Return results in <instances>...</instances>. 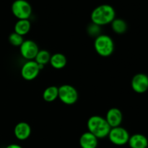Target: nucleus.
Wrapping results in <instances>:
<instances>
[{
	"label": "nucleus",
	"instance_id": "f257e3e1",
	"mask_svg": "<svg viewBox=\"0 0 148 148\" xmlns=\"http://www.w3.org/2000/svg\"><path fill=\"white\" fill-rule=\"evenodd\" d=\"M90 18L92 23L97 26H106L116 18V11L110 4H101L92 10Z\"/></svg>",
	"mask_w": 148,
	"mask_h": 148
},
{
	"label": "nucleus",
	"instance_id": "f03ea898",
	"mask_svg": "<svg viewBox=\"0 0 148 148\" xmlns=\"http://www.w3.org/2000/svg\"><path fill=\"white\" fill-rule=\"evenodd\" d=\"M88 131L95 135L98 139L107 137L111 130V126L108 125L105 118L95 115L89 118L87 122Z\"/></svg>",
	"mask_w": 148,
	"mask_h": 148
},
{
	"label": "nucleus",
	"instance_id": "7ed1b4c3",
	"mask_svg": "<svg viewBox=\"0 0 148 148\" xmlns=\"http://www.w3.org/2000/svg\"><path fill=\"white\" fill-rule=\"evenodd\" d=\"M94 48L100 56H111L114 51V42L111 36L106 34H100L94 41Z\"/></svg>",
	"mask_w": 148,
	"mask_h": 148
},
{
	"label": "nucleus",
	"instance_id": "20e7f679",
	"mask_svg": "<svg viewBox=\"0 0 148 148\" xmlns=\"http://www.w3.org/2000/svg\"><path fill=\"white\" fill-rule=\"evenodd\" d=\"M58 98L62 103L67 105H72L77 101L78 92L73 86L69 84H63L58 87Z\"/></svg>",
	"mask_w": 148,
	"mask_h": 148
},
{
	"label": "nucleus",
	"instance_id": "39448f33",
	"mask_svg": "<svg viewBox=\"0 0 148 148\" xmlns=\"http://www.w3.org/2000/svg\"><path fill=\"white\" fill-rule=\"evenodd\" d=\"M12 12L18 20L29 19L32 14V7L26 0H15L12 4Z\"/></svg>",
	"mask_w": 148,
	"mask_h": 148
},
{
	"label": "nucleus",
	"instance_id": "423d86ee",
	"mask_svg": "<svg viewBox=\"0 0 148 148\" xmlns=\"http://www.w3.org/2000/svg\"><path fill=\"white\" fill-rule=\"evenodd\" d=\"M130 136V133L127 129L120 126L111 128L108 135L110 142L117 146H122L128 143Z\"/></svg>",
	"mask_w": 148,
	"mask_h": 148
},
{
	"label": "nucleus",
	"instance_id": "0eeeda50",
	"mask_svg": "<svg viewBox=\"0 0 148 148\" xmlns=\"http://www.w3.org/2000/svg\"><path fill=\"white\" fill-rule=\"evenodd\" d=\"M22 57L27 60H33L38 52L39 48L37 44L33 41L27 39L24 41L20 46Z\"/></svg>",
	"mask_w": 148,
	"mask_h": 148
},
{
	"label": "nucleus",
	"instance_id": "6e6552de",
	"mask_svg": "<svg viewBox=\"0 0 148 148\" xmlns=\"http://www.w3.org/2000/svg\"><path fill=\"white\" fill-rule=\"evenodd\" d=\"M40 70L35 60H27L21 68V75L26 81L34 80L38 75Z\"/></svg>",
	"mask_w": 148,
	"mask_h": 148
},
{
	"label": "nucleus",
	"instance_id": "1a4fd4ad",
	"mask_svg": "<svg viewBox=\"0 0 148 148\" xmlns=\"http://www.w3.org/2000/svg\"><path fill=\"white\" fill-rule=\"evenodd\" d=\"M132 88L138 94H143L148 89V76L145 73H137L132 79Z\"/></svg>",
	"mask_w": 148,
	"mask_h": 148
},
{
	"label": "nucleus",
	"instance_id": "9d476101",
	"mask_svg": "<svg viewBox=\"0 0 148 148\" xmlns=\"http://www.w3.org/2000/svg\"><path fill=\"white\" fill-rule=\"evenodd\" d=\"M105 118L111 128L116 127L119 126L122 123L123 115L120 109L112 107L107 111Z\"/></svg>",
	"mask_w": 148,
	"mask_h": 148
},
{
	"label": "nucleus",
	"instance_id": "9b49d317",
	"mask_svg": "<svg viewBox=\"0 0 148 148\" xmlns=\"http://www.w3.org/2000/svg\"><path fill=\"white\" fill-rule=\"evenodd\" d=\"M14 134L18 140H26L31 134V127L26 122H20L14 126Z\"/></svg>",
	"mask_w": 148,
	"mask_h": 148
},
{
	"label": "nucleus",
	"instance_id": "f8f14e48",
	"mask_svg": "<svg viewBox=\"0 0 148 148\" xmlns=\"http://www.w3.org/2000/svg\"><path fill=\"white\" fill-rule=\"evenodd\" d=\"M79 142L81 148H97L98 139L90 131H86L81 135Z\"/></svg>",
	"mask_w": 148,
	"mask_h": 148
},
{
	"label": "nucleus",
	"instance_id": "ddd939ff",
	"mask_svg": "<svg viewBox=\"0 0 148 148\" xmlns=\"http://www.w3.org/2000/svg\"><path fill=\"white\" fill-rule=\"evenodd\" d=\"M148 140L145 136L140 133H135L130 136L128 144L131 148L147 147Z\"/></svg>",
	"mask_w": 148,
	"mask_h": 148
},
{
	"label": "nucleus",
	"instance_id": "4468645a",
	"mask_svg": "<svg viewBox=\"0 0 148 148\" xmlns=\"http://www.w3.org/2000/svg\"><path fill=\"white\" fill-rule=\"evenodd\" d=\"M67 62V59L64 55L62 53H55L51 56L49 63L55 69L60 70L64 68Z\"/></svg>",
	"mask_w": 148,
	"mask_h": 148
},
{
	"label": "nucleus",
	"instance_id": "2eb2a0df",
	"mask_svg": "<svg viewBox=\"0 0 148 148\" xmlns=\"http://www.w3.org/2000/svg\"><path fill=\"white\" fill-rule=\"evenodd\" d=\"M31 28V24L28 19L25 20H18L14 25V32L21 36H25L29 33Z\"/></svg>",
	"mask_w": 148,
	"mask_h": 148
},
{
	"label": "nucleus",
	"instance_id": "dca6fc26",
	"mask_svg": "<svg viewBox=\"0 0 148 148\" xmlns=\"http://www.w3.org/2000/svg\"><path fill=\"white\" fill-rule=\"evenodd\" d=\"M59 89L56 86H50L47 87L43 92V99L46 102H51L58 98Z\"/></svg>",
	"mask_w": 148,
	"mask_h": 148
},
{
	"label": "nucleus",
	"instance_id": "f3484780",
	"mask_svg": "<svg viewBox=\"0 0 148 148\" xmlns=\"http://www.w3.org/2000/svg\"><path fill=\"white\" fill-rule=\"evenodd\" d=\"M111 28L113 31L117 34H123L127 29V24L124 20L120 18H115L111 22Z\"/></svg>",
	"mask_w": 148,
	"mask_h": 148
},
{
	"label": "nucleus",
	"instance_id": "a211bd4d",
	"mask_svg": "<svg viewBox=\"0 0 148 148\" xmlns=\"http://www.w3.org/2000/svg\"><path fill=\"white\" fill-rule=\"evenodd\" d=\"M51 56V55L50 52H49V51L45 50V49H42V50L38 51V52L37 55H36L34 59L38 64L45 65L49 62Z\"/></svg>",
	"mask_w": 148,
	"mask_h": 148
},
{
	"label": "nucleus",
	"instance_id": "6ab92c4d",
	"mask_svg": "<svg viewBox=\"0 0 148 148\" xmlns=\"http://www.w3.org/2000/svg\"><path fill=\"white\" fill-rule=\"evenodd\" d=\"M9 41L12 46H20L24 41V39H23V36L14 31L9 36Z\"/></svg>",
	"mask_w": 148,
	"mask_h": 148
},
{
	"label": "nucleus",
	"instance_id": "aec40b11",
	"mask_svg": "<svg viewBox=\"0 0 148 148\" xmlns=\"http://www.w3.org/2000/svg\"><path fill=\"white\" fill-rule=\"evenodd\" d=\"M88 33L90 35H91V36H98V35H100L99 33L100 31H101V29H100V26H97V25L92 23V24L88 26Z\"/></svg>",
	"mask_w": 148,
	"mask_h": 148
},
{
	"label": "nucleus",
	"instance_id": "412c9836",
	"mask_svg": "<svg viewBox=\"0 0 148 148\" xmlns=\"http://www.w3.org/2000/svg\"><path fill=\"white\" fill-rule=\"evenodd\" d=\"M6 148H23V147L22 146H20V145H17V144H11V145H9Z\"/></svg>",
	"mask_w": 148,
	"mask_h": 148
},
{
	"label": "nucleus",
	"instance_id": "4be33fe9",
	"mask_svg": "<svg viewBox=\"0 0 148 148\" xmlns=\"http://www.w3.org/2000/svg\"><path fill=\"white\" fill-rule=\"evenodd\" d=\"M147 148H148V143H147Z\"/></svg>",
	"mask_w": 148,
	"mask_h": 148
},
{
	"label": "nucleus",
	"instance_id": "5701e85b",
	"mask_svg": "<svg viewBox=\"0 0 148 148\" xmlns=\"http://www.w3.org/2000/svg\"><path fill=\"white\" fill-rule=\"evenodd\" d=\"M145 148H147V147H145Z\"/></svg>",
	"mask_w": 148,
	"mask_h": 148
}]
</instances>
